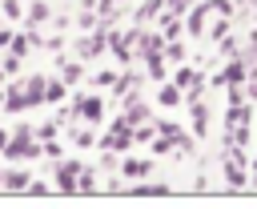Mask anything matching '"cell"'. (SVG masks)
<instances>
[{"mask_svg": "<svg viewBox=\"0 0 257 209\" xmlns=\"http://www.w3.org/2000/svg\"><path fill=\"white\" fill-rule=\"evenodd\" d=\"M40 153H44V145L32 137L28 125H20V129L8 137V145H4V157H8V161H36Z\"/></svg>", "mask_w": 257, "mask_h": 209, "instance_id": "obj_1", "label": "cell"}, {"mask_svg": "<svg viewBox=\"0 0 257 209\" xmlns=\"http://www.w3.org/2000/svg\"><path fill=\"white\" fill-rule=\"evenodd\" d=\"M80 173H84V165L80 161H56V189L60 193H76V185H80Z\"/></svg>", "mask_w": 257, "mask_h": 209, "instance_id": "obj_2", "label": "cell"}, {"mask_svg": "<svg viewBox=\"0 0 257 209\" xmlns=\"http://www.w3.org/2000/svg\"><path fill=\"white\" fill-rule=\"evenodd\" d=\"M133 137H137V133H133V125H128V121H116V129H112L100 145H104V149H128V145H133Z\"/></svg>", "mask_w": 257, "mask_h": 209, "instance_id": "obj_3", "label": "cell"}, {"mask_svg": "<svg viewBox=\"0 0 257 209\" xmlns=\"http://www.w3.org/2000/svg\"><path fill=\"white\" fill-rule=\"evenodd\" d=\"M100 113H104L100 96H80V100H76V117H80L84 125H96V121H100Z\"/></svg>", "mask_w": 257, "mask_h": 209, "instance_id": "obj_4", "label": "cell"}, {"mask_svg": "<svg viewBox=\"0 0 257 209\" xmlns=\"http://www.w3.org/2000/svg\"><path fill=\"white\" fill-rule=\"evenodd\" d=\"M28 185H32V177H28V169H4V193H28Z\"/></svg>", "mask_w": 257, "mask_h": 209, "instance_id": "obj_5", "label": "cell"}, {"mask_svg": "<svg viewBox=\"0 0 257 209\" xmlns=\"http://www.w3.org/2000/svg\"><path fill=\"white\" fill-rule=\"evenodd\" d=\"M4 109H8V113H24V109H32V100H28L24 84H12V88L4 92Z\"/></svg>", "mask_w": 257, "mask_h": 209, "instance_id": "obj_6", "label": "cell"}, {"mask_svg": "<svg viewBox=\"0 0 257 209\" xmlns=\"http://www.w3.org/2000/svg\"><path fill=\"white\" fill-rule=\"evenodd\" d=\"M24 92H28L32 104H40V100L48 96V80H44V76H28V80H24Z\"/></svg>", "mask_w": 257, "mask_h": 209, "instance_id": "obj_7", "label": "cell"}, {"mask_svg": "<svg viewBox=\"0 0 257 209\" xmlns=\"http://www.w3.org/2000/svg\"><path fill=\"white\" fill-rule=\"evenodd\" d=\"M100 48H104V36H84V40H80V48H76V52H80V56H84V60H88V56H96V52H100Z\"/></svg>", "mask_w": 257, "mask_h": 209, "instance_id": "obj_8", "label": "cell"}, {"mask_svg": "<svg viewBox=\"0 0 257 209\" xmlns=\"http://www.w3.org/2000/svg\"><path fill=\"white\" fill-rule=\"evenodd\" d=\"M60 80H64V84L80 80V64H76V60H60Z\"/></svg>", "mask_w": 257, "mask_h": 209, "instance_id": "obj_9", "label": "cell"}, {"mask_svg": "<svg viewBox=\"0 0 257 209\" xmlns=\"http://www.w3.org/2000/svg\"><path fill=\"white\" fill-rule=\"evenodd\" d=\"M24 16H28V24H44V20H48V4H40V0H36Z\"/></svg>", "mask_w": 257, "mask_h": 209, "instance_id": "obj_10", "label": "cell"}, {"mask_svg": "<svg viewBox=\"0 0 257 209\" xmlns=\"http://www.w3.org/2000/svg\"><path fill=\"white\" fill-rule=\"evenodd\" d=\"M149 169H153L149 161H124V173H128V177H145Z\"/></svg>", "mask_w": 257, "mask_h": 209, "instance_id": "obj_11", "label": "cell"}, {"mask_svg": "<svg viewBox=\"0 0 257 209\" xmlns=\"http://www.w3.org/2000/svg\"><path fill=\"white\" fill-rule=\"evenodd\" d=\"M96 189V177H92V169H84L80 173V185H76V193H92Z\"/></svg>", "mask_w": 257, "mask_h": 209, "instance_id": "obj_12", "label": "cell"}, {"mask_svg": "<svg viewBox=\"0 0 257 209\" xmlns=\"http://www.w3.org/2000/svg\"><path fill=\"white\" fill-rule=\"evenodd\" d=\"M0 64H4V72H20V56H16V52L0 56Z\"/></svg>", "mask_w": 257, "mask_h": 209, "instance_id": "obj_13", "label": "cell"}, {"mask_svg": "<svg viewBox=\"0 0 257 209\" xmlns=\"http://www.w3.org/2000/svg\"><path fill=\"white\" fill-rule=\"evenodd\" d=\"M64 96V80H48V96L44 100H60Z\"/></svg>", "mask_w": 257, "mask_h": 209, "instance_id": "obj_14", "label": "cell"}, {"mask_svg": "<svg viewBox=\"0 0 257 209\" xmlns=\"http://www.w3.org/2000/svg\"><path fill=\"white\" fill-rule=\"evenodd\" d=\"M76 145H80V149H88V145H96V137H92V129H76Z\"/></svg>", "mask_w": 257, "mask_h": 209, "instance_id": "obj_15", "label": "cell"}, {"mask_svg": "<svg viewBox=\"0 0 257 209\" xmlns=\"http://www.w3.org/2000/svg\"><path fill=\"white\" fill-rule=\"evenodd\" d=\"M161 100H165V104H177L181 92H177V88H161Z\"/></svg>", "mask_w": 257, "mask_h": 209, "instance_id": "obj_16", "label": "cell"}, {"mask_svg": "<svg viewBox=\"0 0 257 209\" xmlns=\"http://www.w3.org/2000/svg\"><path fill=\"white\" fill-rule=\"evenodd\" d=\"M40 145H44V153H48V157H60V141H52V137H48V141H40Z\"/></svg>", "mask_w": 257, "mask_h": 209, "instance_id": "obj_17", "label": "cell"}, {"mask_svg": "<svg viewBox=\"0 0 257 209\" xmlns=\"http://www.w3.org/2000/svg\"><path fill=\"white\" fill-rule=\"evenodd\" d=\"M4 16H24L20 12V0H4Z\"/></svg>", "mask_w": 257, "mask_h": 209, "instance_id": "obj_18", "label": "cell"}, {"mask_svg": "<svg viewBox=\"0 0 257 209\" xmlns=\"http://www.w3.org/2000/svg\"><path fill=\"white\" fill-rule=\"evenodd\" d=\"M8 44H12V32H8V28H0V52H4Z\"/></svg>", "mask_w": 257, "mask_h": 209, "instance_id": "obj_19", "label": "cell"}, {"mask_svg": "<svg viewBox=\"0 0 257 209\" xmlns=\"http://www.w3.org/2000/svg\"><path fill=\"white\" fill-rule=\"evenodd\" d=\"M8 137H12V133H4V129H0V153H4V145H8Z\"/></svg>", "mask_w": 257, "mask_h": 209, "instance_id": "obj_20", "label": "cell"}, {"mask_svg": "<svg viewBox=\"0 0 257 209\" xmlns=\"http://www.w3.org/2000/svg\"><path fill=\"white\" fill-rule=\"evenodd\" d=\"M0 109H4V92H0Z\"/></svg>", "mask_w": 257, "mask_h": 209, "instance_id": "obj_21", "label": "cell"}]
</instances>
